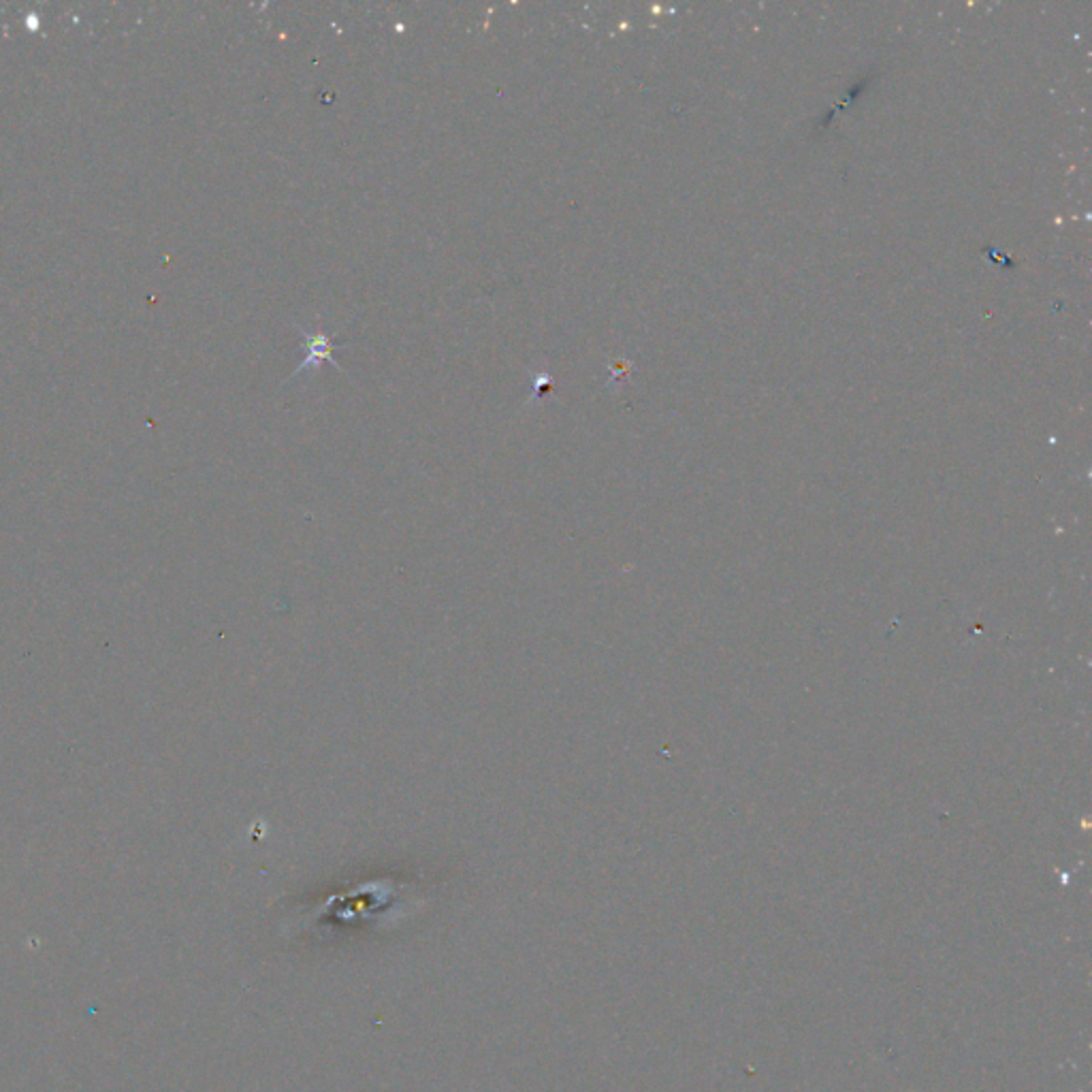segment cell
<instances>
[{
    "label": "cell",
    "instance_id": "1",
    "mask_svg": "<svg viewBox=\"0 0 1092 1092\" xmlns=\"http://www.w3.org/2000/svg\"><path fill=\"white\" fill-rule=\"evenodd\" d=\"M297 329H299V326H297ZM299 331L305 335V340H308L310 352H308V356H305V359L299 363L297 371L299 370H305V367H314V365L318 367L320 363H323V361H326V363H331V365L338 367V370H340V365L335 363V359H333V350H344L346 346H335L333 341H331L329 335H323V333L312 335V333H308V331H305V329H299ZM297 371H295V374H297Z\"/></svg>",
    "mask_w": 1092,
    "mask_h": 1092
}]
</instances>
